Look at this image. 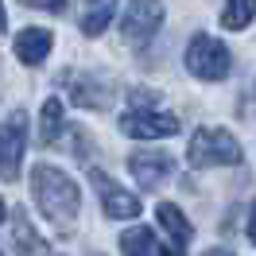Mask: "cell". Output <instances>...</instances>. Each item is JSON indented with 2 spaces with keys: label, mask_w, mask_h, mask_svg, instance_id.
<instances>
[{
  "label": "cell",
  "mask_w": 256,
  "mask_h": 256,
  "mask_svg": "<svg viewBox=\"0 0 256 256\" xmlns=\"http://www.w3.org/2000/svg\"><path fill=\"white\" fill-rule=\"evenodd\" d=\"M74 101L78 105H86V109H105V90L97 86L94 78H74Z\"/></svg>",
  "instance_id": "2e32d148"
},
{
  "label": "cell",
  "mask_w": 256,
  "mask_h": 256,
  "mask_svg": "<svg viewBox=\"0 0 256 256\" xmlns=\"http://www.w3.org/2000/svg\"><path fill=\"white\" fill-rule=\"evenodd\" d=\"M186 70L202 82H222V78H229V70H233V54H229V47H225L222 39L198 32L190 43H186Z\"/></svg>",
  "instance_id": "3957f363"
},
{
  "label": "cell",
  "mask_w": 256,
  "mask_h": 256,
  "mask_svg": "<svg viewBox=\"0 0 256 256\" xmlns=\"http://www.w3.org/2000/svg\"><path fill=\"white\" fill-rule=\"evenodd\" d=\"M120 132L132 140H163V136H175L178 132V116L160 109H128L120 116Z\"/></svg>",
  "instance_id": "8992f818"
},
{
  "label": "cell",
  "mask_w": 256,
  "mask_h": 256,
  "mask_svg": "<svg viewBox=\"0 0 256 256\" xmlns=\"http://www.w3.org/2000/svg\"><path fill=\"white\" fill-rule=\"evenodd\" d=\"M163 24V0H128L124 16H120V35L132 47H144Z\"/></svg>",
  "instance_id": "5b68a950"
},
{
  "label": "cell",
  "mask_w": 256,
  "mask_h": 256,
  "mask_svg": "<svg viewBox=\"0 0 256 256\" xmlns=\"http://www.w3.org/2000/svg\"><path fill=\"white\" fill-rule=\"evenodd\" d=\"M28 8H43V12H62L66 0H24Z\"/></svg>",
  "instance_id": "e0dca14e"
},
{
  "label": "cell",
  "mask_w": 256,
  "mask_h": 256,
  "mask_svg": "<svg viewBox=\"0 0 256 256\" xmlns=\"http://www.w3.org/2000/svg\"><path fill=\"white\" fill-rule=\"evenodd\" d=\"M252 20H256V0H225L222 28H229V32H244Z\"/></svg>",
  "instance_id": "5bb4252c"
},
{
  "label": "cell",
  "mask_w": 256,
  "mask_h": 256,
  "mask_svg": "<svg viewBox=\"0 0 256 256\" xmlns=\"http://www.w3.org/2000/svg\"><path fill=\"white\" fill-rule=\"evenodd\" d=\"M120 248H124V256H178V252H167L148 225H136V229L120 233Z\"/></svg>",
  "instance_id": "8fae6325"
},
{
  "label": "cell",
  "mask_w": 256,
  "mask_h": 256,
  "mask_svg": "<svg viewBox=\"0 0 256 256\" xmlns=\"http://www.w3.org/2000/svg\"><path fill=\"white\" fill-rule=\"evenodd\" d=\"M28 152V112H12L0 124V178L16 182L20 178V163Z\"/></svg>",
  "instance_id": "277c9868"
},
{
  "label": "cell",
  "mask_w": 256,
  "mask_h": 256,
  "mask_svg": "<svg viewBox=\"0 0 256 256\" xmlns=\"http://www.w3.org/2000/svg\"><path fill=\"white\" fill-rule=\"evenodd\" d=\"M116 4H120V0H86V8H82V35L97 39V35L112 24Z\"/></svg>",
  "instance_id": "7c38bea8"
},
{
  "label": "cell",
  "mask_w": 256,
  "mask_h": 256,
  "mask_svg": "<svg viewBox=\"0 0 256 256\" xmlns=\"http://www.w3.org/2000/svg\"><path fill=\"white\" fill-rule=\"evenodd\" d=\"M186 163L190 167H237L240 144L225 128H198L186 144Z\"/></svg>",
  "instance_id": "7a4b0ae2"
},
{
  "label": "cell",
  "mask_w": 256,
  "mask_h": 256,
  "mask_svg": "<svg viewBox=\"0 0 256 256\" xmlns=\"http://www.w3.org/2000/svg\"><path fill=\"white\" fill-rule=\"evenodd\" d=\"M156 218H160L163 233L171 237V244H175V248H186V244H190L194 225L186 222V214H182V210H178L175 202H160V206H156Z\"/></svg>",
  "instance_id": "30bf717a"
},
{
  "label": "cell",
  "mask_w": 256,
  "mask_h": 256,
  "mask_svg": "<svg viewBox=\"0 0 256 256\" xmlns=\"http://www.w3.org/2000/svg\"><path fill=\"white\" fill-rule=\"evenodd\" d=\"M32 194H35L39 214L54 229H70L74 225V218H78V210H82V190L70 175H62L58 167L39 163V167H32Z\"/></svg>",
  "instance_id": "6da1fadb"
},
{
  "label": "cell",
  "mask_w": 256,
  "mask_h": 256,
  "mask_svg": "<svg viewBox=\"0 0 256 256\" xmlns=\"http://www.w3.org/2000/svg\"><path fill=\"white\" fill-rule=\"evenodd\" d=\"M12 47H16V58L24 66H39L50 54V47H54V35H50L47 28H24Z\"/></svg>",
  "instance_id": "9c48e42d"
},
{
  "label": "cell",
  "mask_w": 256,
  "mask_h": 256,
  "mask_svg": "<svg viewBox=\"0 0 256 256\" xmlns=\"http://www.w3.org/2000/svg\"><path fill=\"white\" fill-rule=\"evenodd\" d=\"M202 256H233V252H225V248H210V252H202Z\"/></svg>",
  "instance_id": "d6986e66"
},
{
  "label": "cell",
  "mask_w": 256,
  "mask_h": 256,
  "mask_svg": "<svg viewBox=\"0 0 256 256\" xmlns=\"http://www.w3.org/2000/svg\"><path fill=\"white\" fill-rule=\"evenodd\" d=\"M128 171H132V178H136L144 190H156L160 182L171 178L175 160H171L167 152H132V156H128Z\"/></svg>",
  "instance_id": "ba28073f"
},
{
  "label": "cell",
  "mask_w": 256,
  "mask_h": 256,
  "mask_svg": "<svg viewBox=\"0 0 256 256\" xmlns=\"http://www.w3.org/2000/svg\"><path fill=\"white\" fill-rule=\"evenodd\" d=\"M16 256H47L43 237H39L32 225H28V218H24V214L16 218Z\"/></svg>",
  "instance_id": "9a60e30c"
},
{
  "label": "cell",
  "mask_w": 256,
  "mask_h": 256,
  "mask_svg": "<svg viewBox=\"0 0 256 256\" xmlns=\"http://www.w3.org/2000/svg\"><path fill=\"white\" fill-rule=\"evenodd\" d=\"M90 182L97 186V198H101V206H105V214L112 222H128V218L140 214V198L128 194L120 182H112L105 171H90Z\"/></svg>",
  "instance_id": "52a82bcc"
},
{
  "label": "cell",
  "mask_w": 256,
  "mask_h": 256,
  "mask_svg": "<svg viewBox=\"0 0 256 256\" xmlns=\"http://www.w3.org/2000/svg\"><path fill=\"white\" fill-rule=\"evenodd\" d=\"M0 222H4V202H0Z\"/></svg>",
  "instance_id": "44dd1931"
},
{
  "label": "cell",
  "mask_w": 256,
  "mask_h": 256,
  "mask_svg": "<svg viewBox=\"0 0 256 256\" xmlns=\"http://www.w3.org/2000/svg\"><path fill=\"white\" fill-rule=\"evenodd\" d=\"M62 132V101L58 97H47L43 101V112H39V144H54Z\"/></svg>",
  "instance_id": "4fadbf2b"
},
{
  "label": "cell",
  "mask_w": 256,
  "mask_h": 256,
  "mask_svg": "<svg viewBox=\"0 0 256 256\" xmlns=\"http://www.w3.org/2000/svg\"><path fill=\"white\" fill-rule=\"evenodd\" d=\"M4 24H8V16H4V0H0V32H4Z\"/></svg>",
  "instance_id": "ffe728a7"
},
{
  "label": "cell",
  "mask_w": 256,
  "mask_h": 256,
  "mask_svg": "<svg viewBox=\"0 0 256 256\" xmlns=\"http://www.w3.org/2000/svg\"><path fill=\"white\" fill-rule=\"evenodd\" d=\"M248 240L256 244V206H252V214H248Z\"/></svg>",
  "instance_id": "ac0fdd59"
}]
</instances>
